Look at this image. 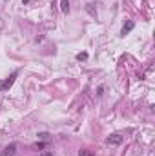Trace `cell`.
Wrapping results in <instances>:
<instances>
[{
    "label": "cell",
    "mask_w": 155,
    "mask_h": 156,
    "mask_svg": "<svg viewBox=\"0 0 155 156\" xmlns=\"http://www.w3.org/2000/svg\"><path fill=\"white\" fill-rule=\"evenodd\" d=\"M15 78H17V73H13L11 76H7V78H4V80H0V91H7L9 87L15 84Z\"/></svg>",
    "instance_id": "1"
},
{
    "label": "cell",
    "mask_w": 155,
    "mask_h": 156,
    "mask_svg": "<svg viewBox=\"0 0 155 156\" xmlns=\"http://www.w3.org/2000/svg\"><path fill=\"white\" fill-rule=\"evenodd\" d=\"M17 149H18L17 143H9V145H6V147L2 149L0 156H15V154H17Z\"/></svg>",
    "instance_id": "2"
},
{
    "label": "cell",
    "mask_w": 155,
    "mask_h": 156,
    "mask_svg": "<svg viewBox=\"0 0 155 156\" xmlns=\"http://www.w3.org/2000/svg\"><path fill=\"white\" fill-rule=\"evenodd\" d=\"M106 143L111 145V147H115V145H120V143H122V136H120V134H111V136L106 138Z\"/></svg>",
    "instance_id": "3"
},
{
    "label": "cell",
    "mask_w": 155,
    "mask_h": 156,
    "mask_svg": "<svg viewBox=\"0 0 155 156\" xmlns=\"http://www.w3.org/2000/svg\"><path fill=\"white\" fill-rule=\"evenodd\" d=\"M133 27H135V24H133L131 20H130V22H126V24L122 26V29H120V36H126V35L130 33V31H131Z\"/></svg>",
    "instance_id": "4"
},
{
    "label": "cell",
    "mask_w": 155,
    "mask_h": 156,
    "mask_svg": "<svg viewBox=\"0 0 155 156\" xmlns=\"http://www.w3.org/2000/svg\"><path fill=\"white\" fill-rule=\"evenodd\" d=\"M60 11L69 13V0H60Z\"/></svg>",
    "instance_id": "5"
},
{
    "label": "cell",
    "mask_w": 155,
    "mask_h": 156,
    "mask_svg": "<svg viewBox=\"0 0 155 156\" xmlns=\"http://www.w3.org/2000/svg\"><path fill=\"white\" fill-rule=\"evenodd\" d=\"M86 11H88L91 16H97V9H95V4H88V6H86Z\"/></svg>",
    "instance_id": "6"
},
{
    "label": "cell",
    "mask_w": 155,
    "mask_h": 156,
    "mask_svg": "<svg viewBox=\"0 0 155 156\" xmlns=\"http://www.w3.org/2000/svg\"><path fill=\"white\" fill-rule=\"evenodd\" d=\"M46 147V142H37V143H33V149H44Z\"/></svg>",
    "instance_id": "7"
},
{
    "label": "cell",
    "mask_w": 155,
    "mask_h": 156,
    "mask_svg": "<svg viewBox=\"0 0 155 156\" xmlns=\"http://www.w3.org/2000/svg\"><path fill=\"white\" fill-rule=\"evenodd\" d=\"M86 58H88V53H79V55H77V60H79V62L86 60Z\"/></svg>",
    "instance_id": "8"
},
{
    "label": "cell",
    "mask_w": 155,
    "mask_h": 156,
    "mask_svg": "<svg viewBox=\"0 0 155 156\" xmlns=\"http://www.w3.org/2000/svg\"><path fill=\"white\" fill-rule=\"evenodd\" d=\"M79 156H93V151H88V149H86V151H80Z\"/></svg>",
    "instance_id": "9"
},
{
    "label": "cell",
    "mask_w": 155,
    "mask_h": 156,
    "mask_svg": "<svg viewBox=\"0 0 155 156\" xmlns=\"http://www.w3.org/2000/svg\"><path fill=\"white\" fill-rule=\"evenodd\" d=\"M38 138H42V140H48V138H49V134H48V132H40V134H38Z\"/></svg>",
    "instance_id": "10"
},
{
    "label": "cell",
    "mask_w": 155,
    "mask_h": 156,
    "mask_svg": "<svg viewBox=\"0 0 155 156\" xmlns=\"http://www.w3.org/2000/svg\"><path fill=\"white\" fill-rule=\"evenodd\" d=\"M40 156H53V151H46V152H42Z\"/></svg>",
    "instance_id": "11"
}]
</instances>
